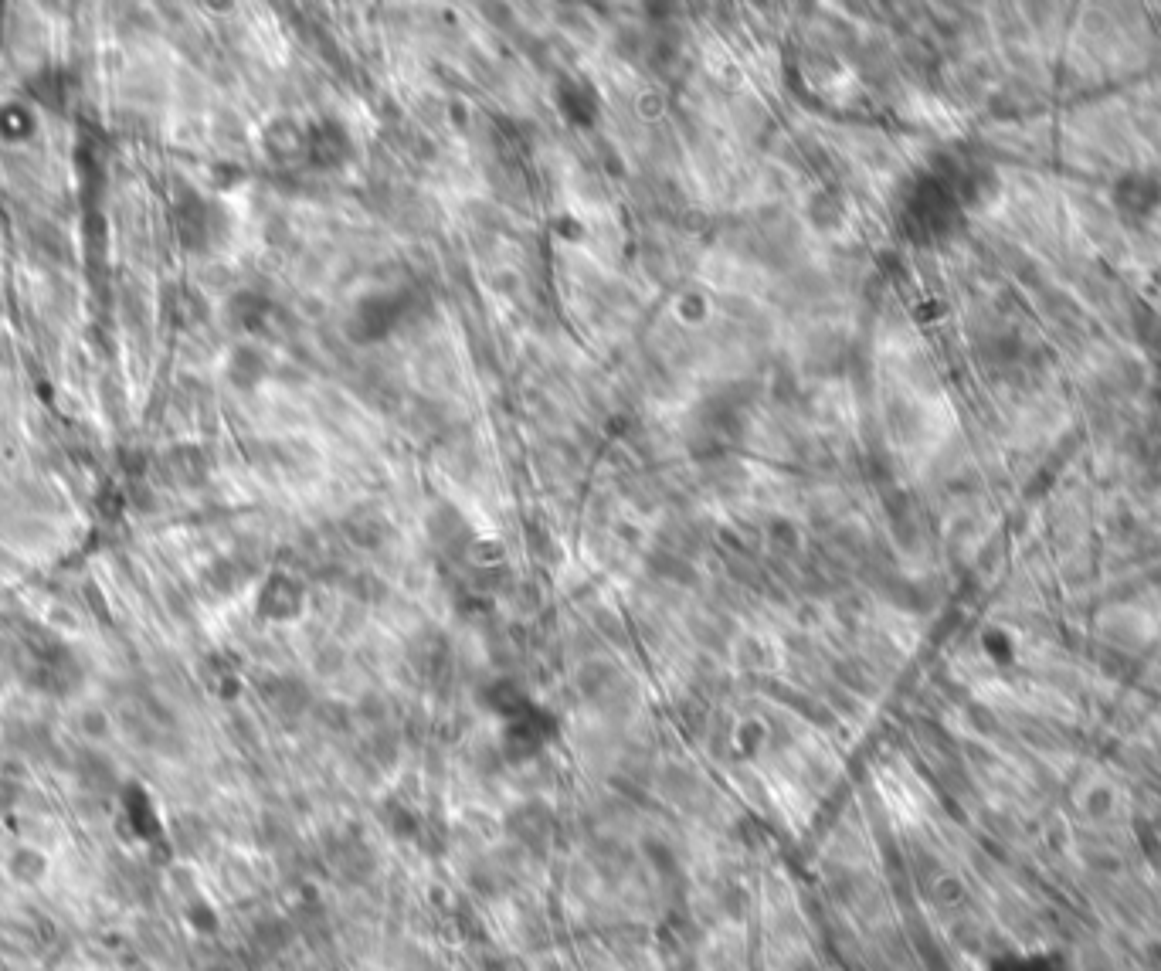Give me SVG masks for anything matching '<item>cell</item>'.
I'll return each instance as SVG.
<instances>
[{
  "instance_id": "obj_1",
  "label": "cell",
  "mask_w": 1161,
  "mask_h": 971,
  "mask_svg": "<svg viewBox=\"0 0 1161 971\" xmlns=\"http://www.w3.org/2000/svg\"><path fill=\"white\" fill-rule=\"evenodd\" d=\"M306 157L313 163H320V167H333L343 153H347V136H343L333 123H323V126H313V130L306 133Z\"/></svg>"
}]
</instances>
